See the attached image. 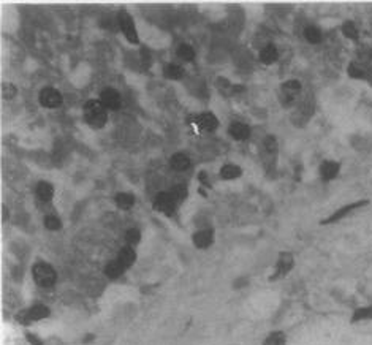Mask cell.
<instances>
[{"instance_id":"35","label":"cell","mask_w":372,"mask_h":345,"mask_svg":"<svg viewBox=\"0 0 372 345\" xmlns=\"http://www.w3.org/2000/svg\"><path fill=\"white\" fill-rule=\"evenodd\" d=\"M25 338H27V341H29L32 345H43V341L38 338L37 334H33V333H25Z\"/></svg>"},{"instance_id":"14","label":"cell","mask_w":372,"mask_h":345,"mask_svg":"<svg viewBox=\"0 0 372 345\" xmlns=\"http://www.w3.org/2000/svg\"><path fill=\"white\" fill-rule=\"evenodd\" d=\"M228 135L236 141H246L250 138V127L243 122H233L228 127Z\"/></svg>"},{"instance_id":"15","label":"cell","mask_w":372,"mask_h":345,"mask_svg":"<svg viewBox=\"0 0 372 345\" xmlns=\"http://www.w3.org/2000/svg\"><path fill=\"white\" fill-rule=\"evenodd\" d=\"M341 171V165L339 162H334V160H325L320 165V178L323 181H333L334 178H338V174Z\"/></svg>"},{"instance_id":"22","label":"cell","mask_w":372,"mask_h":345,"mask_svg":"<svg viewBox=\"0 0 372 345\" xmlns=\"http://www.w3.org/2000/svg\"><path fill=\"white\" fill-rule=\"evenodd\" d=\"M162 72H163V76L166 79H171V81H179L184 76V68L178 64H165Z\"/></svg>"},{"instance_id":"7","label":"cell","mask_w":372,"mask_h":345,"mask_svg":"<svg viewBox=\"0 0 372 345\" xmlns=\"http://www.w3.org/2000/svg\"><path fill=\"white\" fill-rule=\"evenodd\" d=\"M369 205L368 200H363V201H355V203H350V205H345L342 208H339L336 212H333L331 216H328L325 220H322V225H330V224H336V222H341L342 219H345L347 216H350L353 211H357L363 206Z\"/></svg>"},{"instance_id":"32","label":"cell","mask_w":372,"mask_h":345,"mask_svg":"<svg viewBox=\"0 0 372 345\" xmlns=\"http://www.w3.org/2000/svg\"><path fill=\"white\" fill-rule=\"evenodd\" d=\"M141 241V231L138 228H128L125 231V242L127 245H136Z\"/></svg>"},{"instance_id":"34","label":"cell","mask_w":372,"mask_h":345,"mask_svg":"<svg viewBox=\"0 0 372 345\" xmlns=\"http://www.w3.org/2000/svg\"><path fill=\"white\" fill-rule=\"evenodd\" d=\"M141 60H143V65L147 68L149 64H150V60H152V54L149 52V49H146V48L141 49Z\"/></svg>"},{"instance_id":"23","label":"cell","mask_w":372,"mask_h":345,"mask_svg":"<svg viewBox=\"0 0 372 345\" xmlns=\"http://www.w3.org/2000/svg\"><path fill=\"white\" fill-rule=\"evenodd\" d=\"M261 147H263V154L266 157H276L277 150H279V144H277V138L274 135H268L264 136L263 143H261Z\"/></svg>"},{"instance_id":"21","label":"cell","mask_w":372,"mask_h":345,"mask_svg":"<svg viewBox=\"0 0 372 345\" xmlns=\"http://www.w3.org/2000/svg\"><path fill=\"white\" fill-rule=\"evenodd\" d=\"M114 203H116V206L119 209L128 211L135 206V197L128 192H119L116 193V197H114Z\"/></svg>"},{"instance_id":"1","label":"cell","mask_w":372,"mask_h":345,"mask_svg":"<svg viewBox=\"0 0 372 345\" xmlns=\"http://www.w3.org/2000/svg\"><path fill=\"white\" fill-rule=\"evenodd\" d=\"M83 114L87 125L95 130L105 127L106 120H108V113L100 100H87L83 108Z\"/></svg>"},{"instance_id":"36","label":"cell","mask_w":372,"mask_h":345,"mask_svg":"<svg viewBox=\"0 0 372 345\" xmlns=\"http://www.w3.org/2000/svg\"><path fill=\"white\" fill-rule=\"evenodd\" d=\"M198 179H200V182H201L203 185H206V187H211L209 176H208V173H206V171H201V173L198 174Z\"/></svg>"},{"instance_id":"3","label":"cell","mask_w":372,"mask_h":345,"mask_svg":"<svg viewBox=\"0 0 372 345\" xmlns=\"http://www.w3.org/2000/svg\"><path fill=\"white\" fill-rule=\"evenodd\" d=\"M301 92H303V86L298 79H288L279 87V102L283 108H290L296 103L299 99Z\"/></svg>"},{"instance_id":"18","label":"cell","mask_w":372,"mask_h":345,"mask_svg":"<svg viewBox=\"0 0 372 345\" xmlns=\"http://www.w3.org/2000/svg\"><path fill=\"white\" fill-rule=\"evenodd\" d=\"M261 64L264 65H272L274 62H276L279 59V51L277 48L271 45V43H268V45H264L261 49H260V54H258Z\"/></svg>"},{"instance_id":"24","label":"cell","mask_w":372,"mask_h":345,"mask_svg":"<svg viewBox=\"0 0 372 345\" xmlns=\"http://www.w3.org/2000/svg\"><path fill=\"white\" fill-rule=\"evenodd\" d=\"M372 320V306H365L358 307L352 314V323H360V322H369Z\"/></svg>"},{"instance_id":"27","label":"cell","mask_w":372,"mask_h":345,"mask_svg":"<svg viewBox=\"0 0 372 345\" xmlns=\"http://www.w3.org/2000/svg\"><path fill=\"white\" fill-rule=\"evenodd\" d=\"M170 193H171V197L174 198V201L179 205V203H182L185 198L189 197V189H187V185L176 184V185H173V187L170 189Z\"/></svg>"},{"instance_id":"4","label":"cell","mask_w":372,"mask_h":345,"mask_svg":"<svg viewBox=\"0 0 372 345\" xmlns=\"http://www.w3.org/2000/svg\"><path fill=\"white\" fill-rule=\"evenodd\" d=\"M51 315L49 307L45 304H33L29 309H24L19 314L16 315V320L19 322L21 325L27 326L33 322H40V320H45Z\"/></svg>"},{"instance_id":"8","label":"cell","mask_w":372,"mask_h":345,"mask_svg":"<svg viewBox=\"0 0 372 345\" xmlns=\"http://www.w3.org/2000/svg\"><path fill=\"white\" fill-rule=\"evenodd\" d=\"M176 208H178V203L174 201V198L171 197L170 192H160L154 200V209L162 212L165 216H173L176 212Z\"/></svg>"},{"instance_id":"33","label":"cell","mask_w":372,"mask_h":345,"mask_svg":"<svg viewBox=\"0 0 372 345\" xmlns=\"http://www.w3.org/2000/svg\"><path fill=\"white\" fill-rule=\"evenodd\" d=\"M16 94H17V89H16V87L11 83H3L2 84V97H3L5 100L14 99Z\"/></svg>"},{"instance_id":"17","label":"cell","mask_w":372,"mask_h":345,"mask_svg":"<svg viewBox=\"0 0 372 345\" xmlns=\"http://www.w3.org/2000/svg\"><path fill=\"white\" fill-rule=\"evenodd\" d=\"M125 271H127V268L124 266V264L118 260V258H114V260H111L108 264L105 266V276L108 277V279H119V277H122L124 274H125Z\"/></svg>"},{"instance_id":"16","label":"cell","mask_w":372,"mask_h":345,"mask_svg":"<svg viewBox=\"0 0 372 345\" xmlns=\"http://www.w3.org/2000/svg\"><path fill=\"white\" fill-rule=\"evenodd\" d=\"M190 165H192L190 157H189L187 154H184V152H176V154H173L171 158H170V166H171V170L178 171V173H181V171H187L189 168H190Z\"/></svg>"},{"instance_id":"31","label":"cell","mask_w":372,"mask_h":345,"mask_svg":"<svg viewBox=\"0 0 372 345\" xmlns=\"http://www.w3.org/2000/svg\"><path fill=\"white\" fill-rule=\"evenodd\" d=\"M342 33L345 35L347 38H350V40H353V41H357L358 40V29H357V25L353 24L352 21H345L344 24H342Z\"/></svg>"},{"instance_id":"30","label":"cell","mask_w":372,"mask_h":345,"mask_svg":"<svg viewBox=\"0 0 372 345\" xmlns=\"http://www.w3.org/2000/svg\"><path fill=\"white\" fill-rule=\"evenodd\" d=\"M176 54L184 62H192L195 59V49L187 43H182V45H179L178 51H176Z\"/></svg>"},{"instance_id":"25","label":"cell","mask_w":372,"mask_h":345,"mask_svg":"<svg viewBox=\"0 0 372 345\" xmlns=\"http://www.w3.org/2000/svg\"><path fill=\"white\" fill-rule=\"evenodd\" d=\"M304 38L307 43H311V45H318V43L322 41V30L317 27V25H307L304 29Z\"/></svg>"},{"instance_id":"6","label":"cell","mask_w":372,"mask_h":345,"mask_svg":"<svg viewBox=\"0 0 372 345\" xmlns=\"http://www.w3.org/2000/svg\"><path fill=\"white\" fill-rule=\"evenodd\" d=\"M295 266V256L293 253L290 252H280L279 253V258L276 261V266H274V274L272 276H269V280L274 282V280H279L282 277H285L287 274L293 269Z\"/></svg>"},{"instance_id":"19","label":"cell","mask_w":372,"mask_h":345,"mask_svg":"<svg viewBox=\"0 0 372 345\" xmlns=\"http://www.w3.org/2000/svg\"><path fill=\"white\" fill-rule=\"evenodd\" d=\"M116 258L128 269L130 266H133L135 261H136V252H135V249L131 245H124L122 249L119 250Z\"/></svg>"},{"instance_id":"11","label":"cell","mask_w":372,"mask_h":345,"mask_svg":"<svg viewBox=\"0 0 372 345\" xmlns=\"http://www.w3.org/2000/svg\"><path fill=\"white\" fill-rule=\"evenodd\" d=\"M193 245L200 250H206L214 244V231L211 228H201L198 231H195L192 236Z\"/></svg>"},{"instance_id":"5","label":"cell","mask_w":372,"mask_h":345,"mask_svg":"<svg viewBox=\"0 0 372 345\" xmlns=\"http://www.w3.org/2000/svg\"><path fill=\"white\" fill-rule=\"evenodd\" d=\"M118 25L121 27L124 37L127 38L128 43H131V45H138L139 37H138V32L135 27V21L125 10H121L118 13Z\"/></svg>"},{"instance_id":"26","label":"cell","mask_w":372,"mask_h":345,"mask_svg":"<svg viewBox=\"0 0 372 345\" xmlns=\"http://www.w3.org/2000/svg\"><path fill=\"white\" fill-rule=\"evenodd\" d=\"M263 345H287V336L283 331H272L264 338Z\"/></svg>"},{"instance_id":"37","label":"cell","mask_w":372,"mask_h":345,"mask_svg":"<svg viewBox=\"0 0 372 345\" xmlns=\"http://www.w3.org/2000/svg\"><path fill=\"white\" fill-rule=\"evenodd\" d=\"M6 217H8V212H6V208L3 206V220H6Z\"/></svg>"},{"instance_id":"10","label":"cell","mask_w":372,"mask_h":345,"mask_svg":"<svg viewBox=\"0 0 372 345\" xmlns=\"http://www.w3.org/2000/svg\"><path fill=\"white\" fill-rule=\"evenodd\" d=\"M99 100L102 102V105L106 110H111V111H116L122 106V97L116 89H113V87H105L100 92Z\"/></svg>"},{"instance_id":"12","label":"cell","mask_w":372,"mask_h":345,"mask_svg":"<svg viewBox=\"0 0 372 345\" xmlns=\"http://www.w3.org/2000/svg\"><path fill=\"white\" fill-rule=\"evenodd\" d=\"M195 123L203 131H214L219 127V119L214 113H201L198 116H195Z\"/></svg>"},{"instance_id":"29","label":"cell","mask_w":372,"mask_h":345,"mask_svg":"<svg viewBox=\"0 0 372 345\" xmlns=\"http://www.w3.org/2000/svg\"><path fill=\"white\" fill-rule=\"evenodd\" d=\"M43 225H45V228L49 230V231H59L62 228V220L56 214H48L43 219Z\"/></svg>"},{"instance_id":"2","label":"cell","mask_w":372,"mask_h":345,"mask_svg":"<svg viewBox=\"0 0 372 345\" xmlns=\"http://www.w3.org/2000/svg\"><path fill=\"white\" fill-rule=\"evenodd\" d=\"M32 277L40 288H51L57 282V272L46 261H37L32 266Z\"/></svg>"},{"instance_id":"20","label":"cell","mask_w":372,"mask_h":345,"mask_svg":"<svg viewBox=\"0 0 372 345\" xmlns=\"http://www.w3.org/2000/svg\"><path fill=\"white\" fill-rule=\"evenodd\" d=\"M241 174H243L241 166H238L235 163H225L220 168V173H219V176L224 181H235L238 178H241Z\"/></svg>"},{"instance_id":"9","label":"cell","mask_w":372,"mask_h":345,"mask_svg":"<svg viewBox=\"0 0 372 345\" xmlns=\"http://www.w3.org/2000/svg\"><path fill=\"white\" fill-rule=\"evenodd\" d=\"M38 102L41 106H45V108L54 110L62 106L64 99H62V94L57 89H54V87H45V89H41L38 94Z\"/></svg>"},{"instance_id":"13","label":"cell","mask_w":372,"mask_h":345,"mask_svg":"<svg viewBox=\"0 0 372 345\" xmlns=\"http://www.w3.org/2000/svg\"><path fill=\"white\" fill-rule=\"evenodd\" d=\"M35 197L41 203H51L54 198V185L46 181H40L35 185Z\"/></svg>"},{"instance_id":"28","label":"cell","mask_w":372,"mask_h":345,"mask_svg":"<svg viewBox=\"0 0 372 345\" xmlns=\"http://www.w3.org/2000/svg\"><path fill=\"white\" fill-rule=\"evenodd\" d=\"M216 87H217V91L222 94L224 97H233V87H235V84L230 83L227 78L219 76L216 79Z\"/></svg>"}]
</instances>
